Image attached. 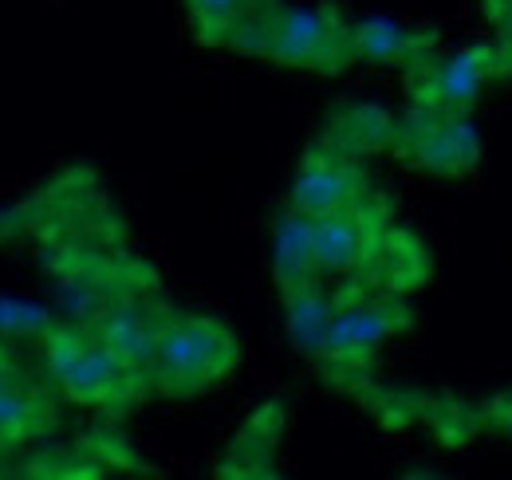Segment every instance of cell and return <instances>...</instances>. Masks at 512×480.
I'll return each mask as SVG.
<instances>
[{
  "instance_id": "1",
  "label": "cell",
  "mask_w": 512,
  "mask_h": 480,
  "mask_svg": "<svg viewBox=\"0 0 512 480\" xmlns=\"http://www.w3.org/2000/svg\"><path fill=\"white\" fill-rule=\"evenodd\" d=\"M233 362H237V347L221 323L166 311L158 327L154 359H150V382L162 394L186 398V394L213 386Z\"/></svg>"
},
{
  "instance_id": "17",
  "label": "cell",
  "mask_w": 512,
  "mask_h": 480,
  "mask_svg": "<svg viewBox=\"0 0 512 480\" xmlns=\"http://www.w3.org/2000/svg\"><path fill=\"white\" fill-rule=\"evenodd\" d=\"M489 16L501 24L505 44H512V0H489Z\"/></svg>"
},
{
  "instance_id": "7",
  "label": "cell",
  "mask_w": 512,
  "mask_h": 480,
  "mask_svg": "<svg viewBox=\"0 0 512 480\" xmlns=\"http://www.w3.org/2000/svg\"><path fill=\"white\" fill-rule=\"evenodd\" d=\"M406 327V311L398 303L383 300H363L347 303L335 311L331 331H327V347H323V362L335 366H363L371 359L394 331Z\"/></svg>"
},
{
  "instance_id": "15",
  "label": "cell",
  "mask_w": 512,
  "mask_h": 480,
  "mask_svg": "<svg viewBox=\"0 0 512 480\" xmlns=\"http://www.w3.org/2000/svg\"><path fill=\"white\" fill-rule=\"evenodd\" d=\"M268 0H190L193 24L201 32V40L209 44H225L229 32L256 8H264Z\"/></svg>"
},
{
  "instance_id": "18",
  "label": "cell",
  "mask_w": 512,
  "mask_h": 480,
  "mask_svg": "<svg viewBox=\"0 0 512 480\" xmlns=\"http://www.w3.org/2000/svg\"><path fill=\"white\" fill-rule=\"evenodd\" d=\"M16 374H20V370H16V359H12V355L4 351V343H0V386H8Z\"/></svg>"
},
{
  "instance_id": "5",
  "label": "cell",
  "mask_w": 512,
  "mask_h": 480,
  "mask_svg": "<svg viewBox=\"0 0 512 480\" xmlns=\"http://www.w3.org/2000/svg\"><path fill=\"white\" fill-rule=\"evenodd\" d=\"M497 52L493 48H465L446 60H426L414 67V95L422 107L434 111H465L477 103L485 83L497 75Z\"/></svg>"
},
{
  "instance_id": "8",
  "label": "cell",
  "mask_w": 512,
  "mask_h": 480,
  "mask_svg": "<svg viewBox=\"0 0 512 480\" xmlns=\"http://www.w3.org/2000/svg\"><path fill=\"white\" fill-rule=\"evenodd\" d=\"M166 311H150L134 300H119L99 307V315L87 323L91 335L134 370L150 374V359H154V343H158V327H162Z\"/></svg>"
},
{
  "instance_id": "6",
  "label": "cell",
  "mask_w": 512,
  "mask_h": 480,
  "mask_svg": "<svg viewBox=\"0 0 512 480\" xmlns=\"http://www.w3.org/2000/svg\"><path fill=\"white\" fill-rule=\"evenodd\" d=\"M363 170L355 166V158L339 146H327V150H312L300 166V174L292 181V209L308 213V217H327V213H339L347 205H359L363 201Z\"/></svg>"
},
{
  "instance_id": "12",
  "label": "cell",
  "mask_w": 512,
  "mask_h": 480,
  "mask_svg": "<svg viewBox=\"0 0 512 480\" xmlns=\"http://www.w3.org/2000/svg\"><path fill=\"white\" fill-rule=\"evenodd\" d=\"M339 303L323 292L320 284H304V288H292L284 292V319H288V335L296 343L300 355H312L323 359V347H327V331H331V319H335Z\"/></svg>"
},
{
  "instance_id": "16",
  "label": "cell",
  "mask_w": 512,
  "mask_h": 480,
  "mask_svg": "<svg viewBox=\"0 0 512 480\" xmlns=\"http://www.w3.org/2000/svg\"><path fill=\"white\" fill-rule=\"evenodd\" d=\"M28 335V331H40V335H48L52 331V323H48V315L44 311H36V307H24V303H0V335Z\"/></svg>"
},
{
  "instance_id": "14",
  "label": "cell",
  "mask_w": 512,
  "mask_h": 480,
  "mask_svg": "<svg viewBox=\"0 0 512 480\" xmlns=\"http://www.w3.org/2000/svg\"><path fill=\"white\" fill-rule=\"evenodd\" d=\"M398 126L394 119L379 111V107H347L339 111V130H335V146L347 150V154H359V150H375L394 142Z\"/></svg>"
},
{
  "instance_id": "11",
  "label": "cell",
  "mask_w": 512,
  "mask_h": 480,
  "mask_svg": "<svg viewBox=\"0 0 512 480\" xmlns=\"http://www.w3.org/2000/svg\"><path fill=\"white\" fill-rule=\"evenodd\" d=\"M371 248V229L359 205H347L339 213L316 217V264L320 276H343L351 272Z\"/></svg>"
},
{
  "instance_id": "4",
  "label": "cell",
  "mask_w": 512,
  "mask_h": 480,
  "mask_svg": "<svg viewBox=\"0 0 512 480\" xmlns=\"http://www.w3.org/2000/svg\"><path fill=\"white\" fill-rule=\"evenodd\" d=\"M394 142L402 146V154L414 166H422L430 174H446V178L473 170L477 158H481V138H477L473 122L461 111H434V107H422V103L398 126Z\"/></svg>"
},
{
  "instance_id": "10",
  "label": "cell",
  "mask_w": 512,
  "mask_h": 480,
  "mask_svg": "<svg viewBox=\"0 0 512 480\" xmlns=\"http://www.w3.org/2000/svg\"><path fill=\"white\" fill-rule=\"evenodd\" d=\"M430 44L434 36L414 32L398 20L371 16L351 24V56L367 63H390V67H418L430 60Z\"/></svg>"
},
{
  "instance_id": "2",
  "label": "cell",
  "mask_w": 512,
  "mask_h": 480,
  "mask_svg": "<svg viewBox=\"0 0 512 480\" xmlns=\"http://www.w3.org/2000/svg\"><path fill=\"white\" fill-rule=\"evenodd\" d=\"M44 362L48 374L60 382L67 398L83 402V406H115L138 394V378L146 370H134L123 359H115L95 335L75 331V327H52L44 335ZM150 378V374H146Z\"/></svg>"
},
{
  "instance_id": "19",
  "label": "cell",
  "mask_w": 512,
  "mask_h": 480,
  "mask_svg": "<svg viewBox=\"0 0 512 480\" xmlns=\"http://www.w3.org/2000/svg\"><path fill=\"white\" fill-rule=\"evenodd\" d=\"M505 429H509V433H512V410H509V414H505Z\"/></svg>"
},
{
  "instance_id": "3",
  "label": "cell",
  "mask_w": 512,
  "mask_h": 480,
  "mask_svg": "<svg viewBox=\"0 0 512 480\" xmlns=\"http://www.w3.org/2000/svg\"><path fill=\"white\" fill-rule=\"evenodd\" d=\"M264 56L292 67L331 71L343 67L351 56V28L335 20L331 8H276Z\"/></svg>"
},
{
  "instance_id": "13",
  "label": "cell",
  "mask_w": 512,
  "mask_h": 480,
  "mask_svg": "<svg viewBox=\"0 0 512 480\" xmlns=\"http://www.w3.org/2000/svg\"><path fill=\"white\" fill-rule=\"evenodd\" d=\"M44 418H48V402L32 382H24V374L0 386V449L20 445L36 429H44Z\"/></svg>"
},
{
  "instance_id": "9",
  "label": "cell",
  "mask_w": 512,
  "mask_h": 480,
  "mask_svg": "<svg viewBox=\"0 0 512 480\" xmlns=\"http://www.w3.org/2000/svg\"><path fill=\"white\" fill-rule=\"evenodd\" d=\"M272 276L280 296L292 288H304L320 276L316 264V217L300 213V209H284L276 217V233H272Z\"/></svg>"
}]
</instances>
